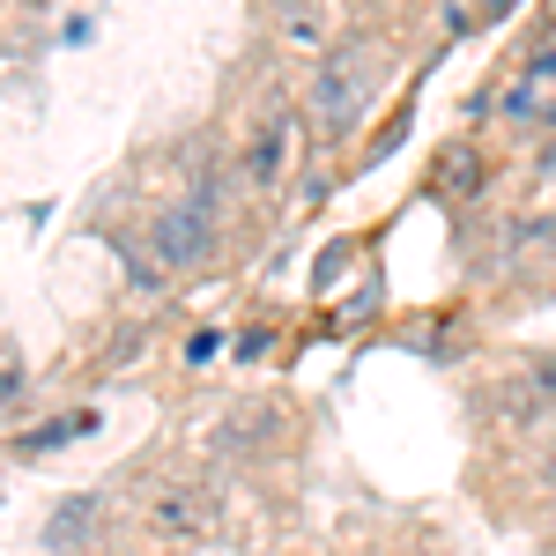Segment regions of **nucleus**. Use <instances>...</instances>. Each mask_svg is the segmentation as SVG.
<instances>
[{"label": "nucleus", "mask_w": 556, "mask_h": 556, "mask_svg": "<svg viewBox=\"0 0 556 556\" xmlns=\"http://www.w3.org/2000/svg\"><path fill=\"white\" fill-rule=\"evenodd\" d=\"M371 89H379V52H371V45H342L334 60H319V83H312L319 127H327V134H349Z\"/></svg>", "instance_id": "1"}, {"label": "nucleus", "mask_w": 556, "mask_h": 556, "mask_svg": "<svg viewBox=\"0 0 556 556\" xmlns=\"http://www.w3.org/2000/svg\"><path fill=\"white\" fill-rule=\"evenodd\" d=\"M156 260L164 267H193V260L215 245V186H193V193H178L172 208L156 215Z\"/></svg>", "instance_id": "2"}, {"label": "nucleus", "mask_w": 556, "mask_h": 556, "mask_svg": "<svg viewBox=\"0 0 556 556\" xmlns=\"http://www.w3.org/2000/svg\"><path fill=\"white\" fill-rule=\"evenodd\" d=\"M497 424L505 430H556V356H534L519 364L513 379L497 386Z\"/></svg>", "instance_id": "3"}, {"label": "nucleus", "mask_w": 556, "mask_h": 556, "mask_svg": "<svg viewBox=\"0 0 556 556\" xmlns=\"http://www.w3.org/2000/svg\"><path fill=\"white\" fill-rule=\"evenodd\" d=\"M149 527H156L164 542H208L215 534V497L201 482L172 475V482H156V497H149Z\"/></svg>", "instance_id": "4"}, {"label": "nucleus", "mask_w": 556, "mask_h": 556, "mask_svg": "<svg viewBox=\"0 0 556 556\" xmlns=\"http://www.w3.org/2000/svg\"><path fill=\"white\" fill-rule=\"evenodd\" d=\"M290 156H298V119H290V112H267L253 127V141H245V156H238V178H245L253 193H267V186H282Z\"/></svg>", "instance_id": "5"}, {"label": "nucleus", "mask_w": 556, "mask_h": 556, "mask_svg": "<svg viewBox=\"0 0 556 556\" xmlns=\"http://www.w3.org/2000/svg\"><path fill=\"white\" fill-rule=\"evenodd\" d=\"M89 519H97V497H60V505H52V519H45V549L52 556H75L83 549V534H89Z\"/></svg>", "instance_id": "6"}, {"label": "nucleus", "mask_w": 556, "mask_h": 556, "mask_svg": "<svg viewBox=\"0 0 556 556\" xmlns=\"http://www.w3.org/2000/svg\"><path fill=\"white\" fill-rule=\"evenodd\" d=\"M89 430H97V408H60V416H52V424L23 430V438H15V445H23V453H30V460H38V453H60V445H75V438H89Z\"/></svg>", "instance_id": "7"}, {"label": "nucleus", "mask_w": 556, "mask_h": 556, "mask_svg": "<svg viewBox=\"0 0 556 556\" xmlns=\"http://www.w3.org/2000/svg\"><path fill=\"white\" fill-rule=\"evenodd\" d=\"M475 178H482V164H475L468 149H453V156H445V193H453V201H468Z\"/></svg>", "instance_id": "8"}, {"label": "nucleus", "mask_w": 556, "mask_h": 556, "mask_svg": "<svg viewBox=\"0 0 556 556\" xmlns=\"http://www.w3.org/2000/svg\"><path fill=\"white\" fill-rule=\"evenodd\" d=\"M282 38L319 45V38H327V15H312V8H282Z\"/></svg>", "instance_id": "9"}, {"label": "nucleus", "mask_w": 556, "mask_h": 556, "mask_svg": "<svg viewBox=\"0 0 556 556\" xmlns=\"http://www.w3.org/2000/svg\"><path fill=\"white\" fill-rule=\"evenodd\" d=\"M534 482L556 497V430H549V445H542V460H534Z\"/></svg>", "instance_id": "10"}, {"label": "nucleus", "mask_w": 556, "mask_h": 556, "mask_svg": "<svg viewBox=\"0 0 556 556\" xmlns=\"http://www.w3.org/2000/svg\"><path fill=\"white\" fill-rule=\"evenodd\" d=\"M215 349H223V334H208V327H201V334H193V342H186V364H208Z\"/></svg>", "instance_id": "11"}, {"label": "nucleus", "mask_w": 556, "mask_h": 556, "mask_svg": "<svg viewBox=\"0 0 556 556\" xmlns=\"http://www.w3.org/2000/svg\"><path fill=\"white\" fill-rule=\"evenodd\" d=\"M23 393V364H0V401H15Z\"/></svg>", "instance_id": "12"}, {"label": "nucleus", "mask_w": 556, "mask_h": 556, "mask_svg": "<svg viewBox=\"0 0 556 556\" xmlns=\"http://www.w3.org/2000/svg\"><path fill=\"white\" fill-rule=\"evenodd\" d=\"M549 127H556V104H549Z\"/></svg>", "instance_id": "13"}]
</instances>
